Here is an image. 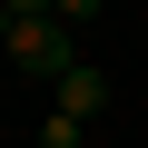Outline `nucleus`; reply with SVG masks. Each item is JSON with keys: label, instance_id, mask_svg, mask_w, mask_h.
Returning <instances> with one entry per match:
<instances>
[{"label": "nucleus", "instance_id": "obj_1", "mask_svg": "<svg viewBox=\"0 0 148 148\" xmlns=\"http://www.w3.org/2000/svg\"><path fill=\"white\" fill-rule=\"evenodd\" d=\"M0 49H10V59L30 69V79L49 89V79H59V69H69V59H79V30H69L59 10H30V20H20V10H0Z\"/></svg>", "mask_w": 148, "mask_h": 148}, {"label": "nucleus", "instance_id": "obj_2", "mask_svg": "<svg viewBox=\"0 0 148 148\" xmlns=\"http://www.w3.org/2000/svg\"><path fill=\"white\" fill-rule=\"evenodd\" d=\"M49 109H69V119H99V109H109V69H89V59H69L59 79H49Z\"/></svg>", "mask_w": 148, "mask_h": 148}, {"label": "nucleus", "instance_id": "obj_3", "mask_svg": "<svg viewBox=\"0 0 148 148\" xmlns=\"http://www.w3.org/2000/svg\"><path fill=\"white\" fill-rule=\"evenodd\" d=\"M40 148H89V119H69V109H49V119H40Z\"/></svg>", "mask_w": 148, "mask_h": 148}, {"label": "nucleus", "instance_id": "obj_4", "mask_svg": "<svg viewBox=\"0 0 148 148\" xmlns=\"http://www.w3.org/2000/svg\"><path fill=\"white\" fill-rule=\"evenodd\" d=\"M59 20H69V30H89V20H99V0H59Z\"/></svg>", "mask_w": 148, "mask_h": 148}, {"label": "nucleus", "instance_id": "obj_5", "mask_svg": "<svg viewBox=\"0 0 148 148\" xmlns=\"http://www.w3.org/2000/svg\"><path fill=\"white\" fill-rule=\"evenodd\" d=\"M0 10H20V20H30V10H59V0H0Z\"/></svg>", "mask_w": 148, "mask_h": 148}]
</instances>
